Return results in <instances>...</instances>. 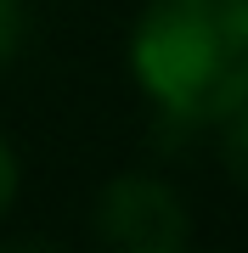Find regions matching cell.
<instances>
[{
	"instance_id": "obj_3",
	"label": "cell",
	"mask_w": 248,
	"mask_h": 253,
	"mask_svg": "<svg viewBox=\"0 0 248 253\" xmlns=\"http://www.w3.org/2000/svg\"><path fill=\"white\" fill-rule=\"evenodd\" d=\"M214 152H220V169L248 191V107L231 113L226 124H214Z\"/></svg>"
},
{
	"instance_id": "obj_7",
	"label": "cell",
	"mask_w": 248,
	"mask_h": 253,
	"mask_svg": "<svg viewBox=\"0 0 248 253\" xmlns=\"http://www.w3.org/2000/svg\"><path fill=\"white\" fill-rule=\"evenodd\" d=\"M186 253H198V248H186Z\"/></svg>"
},
{
	"instance_id": "obj_5",
	"label": "cell",
	"mask_w": 248,
	"mask_h": 253,
	"mask_svg": "<svg viewBox=\"0 0 248 253\" xmlns=\"http://www.w3.org/2000/svg\"><path fill=\"white\" fill-rule=\"evenodd\" d=\"M23 197V152L11 146V135H0V219L17 208Z\"/></svg>"
},
{
	"instance_id": "obj_4",
	"label": "cell",
	"mask_w": 248,
	"mask_h": 253,
	"mask_svg": "<svg viewBox=\"0 0 248 253\" xmlns=\"http://www.w3.org/2000/svg\"><path fill=\"white\" fill-rule=\"evenodd\" d=\"M23 40H28V6L23 0H0V68L17 62Z\"/></svg>"
},
{
	"instance_id": "obj_2",
	"label": "cell",
	"mask_w": 248,
	"mask_h": 253,
	"mask_svg": "<svg viewBox=\"0 0 248 253\" xmlns=\"http://www.w3.org/2000/svg\"><path fill=\"white\" fill-rule=\"evenodd\" d=\"M91 236L101 253H186L192 208L181 186L152 169H119L91 197Z\"/></svg>"
},
{
	"instance_id": "obj_1",
	"label": "cell",
	"mask_w": 248,
	"mask_h": 253,
	"mask_svg": "<svg viewBox=\"0 0 248 253\" xmlns=\"http://www.w3.org/2000/svg\"><path fill=\"white\" fill-rule=\"evenodd\" d=\"M124 62L175 129H214L248 107V0H147Z\"/></svg>"
},
{
	"instance_id": "obj_6",
	"label": "cell",
	"mask_w": 248,
	"mask_h": 253,
	"mask_svg": "<svg viewBox=\"0 0 248 253\" xmlns=\"http://www.w3.org/2000/svg\"><path fill=\"white\" fill-rule=\"evenodd\" d=\"M0 253H74V248L51 242V236H17V242H0Z\"/></svg>"
}]
</instances>
